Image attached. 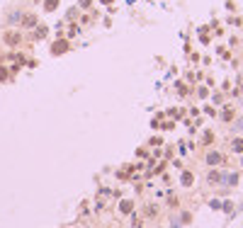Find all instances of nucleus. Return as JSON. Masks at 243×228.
I'll return each instance as SVG.
<instances>
[{"label": "nucleus", "mask_w": 243, "mask_h": 228, "mask_svg": "<svg viewBox=\"0 0 243 228\" xmlns=\"http://www.w3.org/2000/svg\"><path fill=\"white\" fill-rule=\"evenodd\" d=\"M207 160H209V163H219V155H216V153H209V158H207Z\"/></svg>", "instance_id": "obj_1"}]
</instances>
